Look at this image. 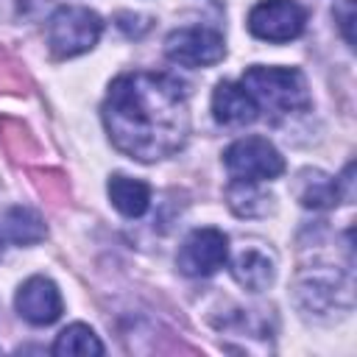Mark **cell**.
Segmentation results:
<instances>
[{"label":"cell","mask_w":357,"mask_h":357,"mask_svg":"<svg viewBox=\"0 0 357 357\" xmlns=\"http://www.w3.org/2000/svg\"><path fill=\"white\" fill-rule=\"evenodd\" d=\"M103 126L112 145L137 162L173 156L190 137L187 86L170 73H123L103 100Z\"/></svg>","instance_id":"obj_1"},{"label":"cell","mask_w":357,"mask_h":357,"mask_svg":"<svg viewBox=\"0 0 357 357\" xmlns=\"http://www.w3.org/2000/svg\"><path fill=\"white\" fill-rule=\"evenodd\" d=\"M243 86L254 98L259 109L273 114H290L310 109V89L307 78L296 67H262L254 64L243 75Z\"/></svg>","instance_id":"obj_2"},{"label":"cell","mask_w":357,"mask_h":357,"mask_svg":"<svg viewBox=\"0 0 357 357\" xmlns=\"http://www.w3.org/2000/svg\"><path fill=\"white\" fill-rule=\"evenodd\" d=\"M293 298L307 318L329 321L332 315H346L351 310V282L337 271H304L296 279Z\"/></svg>","instance_id":"obj_3"},{"label":"cell","mask_w":357,"mask_h":357,"mask_svg":"<svg viewBox=\"0 0 357 357\" xmlns=\"http://www.w3.org/2000/svg\"><path fill=\"white\" fill-rule=\"evenodd\" d=\"M103 22L84 6H61L47 20V45L56 59H73L92 50L100 39Z\"/></svg>","instance_id":"obj_4"},{"label":"cell","mask_w":357,"mask_h":357,"mask_svg":"<svg viewBox=\"0 0 357 357\" xmlns=\"http://www.w3.org/2000/svg\"><path fill=\"white\" fill-rule=\"evenodd\" d=\"M223 165L237 181H268L284 173V159L265 137H243L223 153Z\"/></svg>","instance_id":"obj_5"},{"label":"cell","mask_w":357,"mask_h":357,"mask_svg":"<svg viewBox=\"0 0 357 357\" xmlns=\"http://www.w3.org/2000/svg\"><path fill=\"white\" fill-rule=\"evenodd\" d=\"M307 11L296 0H262L248 11V31L262 42H290L301 36Z\"/></svg>","instance_id":"obj_6"},{"label":"cell","mask_w":357,"mask_h":357,"mask_svg":"<svg viewBox=\"0 0 357 357\" xmlns=\"http://www.w3.org/2000/svg\"><path fill=\"white\" fill-rule=\"evenodd\" d=\"M226 262H229V237L212 226L190 231L178 248V257H176L178 271L184 276H192V279L212 276Z\"/></svg>","instance_id":"obj_7"},{"label":"cell","mask_w":357,"mask_h":357,"mask_svg":"<svg viewBox=\"0 0 357 357\" xmlns=\"http://www.w3.org/2000/svg\"><path fill=\"white\" fill-rule=\"evenodd\" d=\"M165 53L181 67H209L218 64L226 53V42L215 28L190 25L178 28L165 39Z\"/></svg>","instance_id":"obj_8"},{"label":"cell","mask_w":357,"mask_h":357,"mask_svg":"<svg viewBox=\"0 0 357 357\" xmlns=\"http://www.w3.org/2000/svg\"><path fill=\"white\" fill-rule=\"evenodd\" d=\"M14 307L20 312L22 321L33 324V326H47L53 321H59L61 315V293L59 287L45 279V276H31L20 284L17 290V298H14Z\"/></svg>","instance_id":"obj_9"},{"label":"cell","mask_w":357,"mask_h":357,"mask_svg":"<svg viewBox=\"0 0 357 357\" xmlns=\"http://www.w3.org/2000/svg\"><path fill=\"white\" fill-rule=\"evenodd\" d=\"M231 276L243 290H251V293L268 290L276 279V254L265 243L248 240L231 257Z\"/></svg>","instance_id":"obj_10"},{"label":"cell","mask_w":357,"mask_h":357,"mask_svg":"<svg viewBox=\"0 0 357 357\" xmlns=\"http://www.w3.org/2000/svg\"><path fill=\"white\" fill-rule=\"evenodd\" d=\"M212 117L220 126H248L259 117V106L243 84L220 81L212 92Z\"/></svg>","instance_id":"obj_11"},{"label":"cell","mask_w":357,"mask_h":357,"mask_svg":"<svg viewBox=\"0 0 357 357\" xmlns=\"http://www.w3.org/2000/svg\"><path fill=\"white\" fill-rule=\"evenodd\" d=\"M293 195L304 209H329L340 201L337 178L326 176L324 170H301L293 181Z\"/></svg>","instance_id":"obj_12"},{"label":"cell","mask_w":357,"mask_h":357,"mask_svg":"<svg viewBox=\"0 0 357 357\" xmlns=\"http://www.w3.org/2000/svg\"><path fill=\"white\" fill-rule=\"evenodd\" d=\"M109 190V201L112 206L126 215V218H139L148 212V204H151V187L139 178H131V176H123V173H114L106 184Z\"/></svg>","instance_id":"obj_13"},{"label":"cell","mask_w":357,"mask_h":357,"mask_svg":"<svg viewBox=\"0 0 357 357\" xmlns=\"http://www.w3.org/2000/svg\"><path fill=\"white\" fill-rule=\"evenodd\" d=\"M0 234H3V240L20 243V245H33L45 237V223L28 206H8L0 218Z\"/></svg>","instance_id":"obj_14"},{"label":"cell","mask_w":357,"mask_h":357,"mask_svg":"<svg viewBox=\"0 0 357 357\" xmlns=\"http://www.w3.org/2000/svg\"><path fill=\"white\" fill-rule=\"evenodd\" d=\"M226 201L237 218H259L271 209V195L259 190V181H231L226 190Z\"/></svg>","instance_id":"obj_15"},{"label":"cell","mask_w":357,"mask_h":357,"mask_svg":"<svg viewBox=\"0 0 357 357\" xmlns=\"http://www.w3.org/2000/svg\"><path fill=\"white\" fill-rule=\"evenodd\" d=\"M50 351L59 357H89V354H103V343L86 324H70L56 335Z\"/></svg>","instance_id":"obj_16"},{"label":"cell","mask_w":357,"mask_h":357,"mask_svg":"<svg viewBox=\"0 0 357 357\" xmlns=\"http://www.w3.org/2000/svg\"><path fill=\"white\" fill-rule=\"evenodd\" d=\"M335 17L340 20V31H343V39L351 45L354 36H351V22H354V0H343V6L335 11Z\"/></svg>","instance_id":"obj_17"},{"label":"cell","mask_w":357,"mask_h":357,"mask_svg":"<svg viewBox=\"0 0 357 357\" xmlns=\"http://www.w3.org/2000/svg\"><path fill=\"white\" fill-rule=\"evenodd\" d=\"M0 254H3V234H0Z\"/></svg>","instance_id":"obj_18"}]
</instances>
